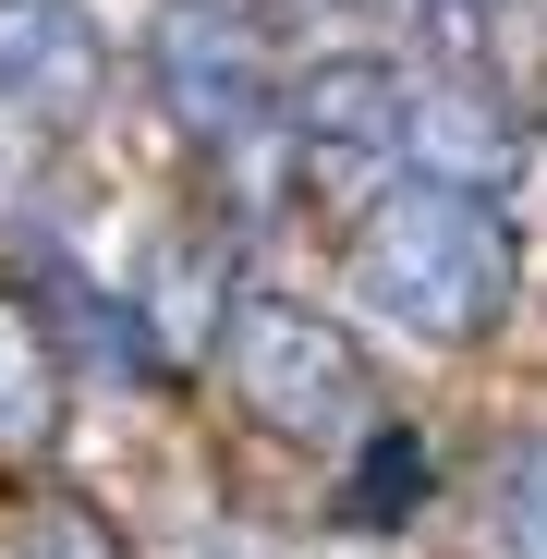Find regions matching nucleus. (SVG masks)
<instances>
[{"mask_svg":"<svg viewBox=\"0 0 547 559\" xmlns=\"http://www.w3.org/2000/svg\"><path fill=\"white\" fill-rule=\"evenodd\" d=\"M426 13H438V25H487L499 0H426Z\"/></svg>","mask_w":547,"mask_h":559,"instance_id":"ddd939ff","label":"nucleus"},{"mask_svg":"<svg viewBox=\"0 0 547 559\" xmlns=\"http://www.w3.org/2000/svg\"><path fill=\"white\" fill-rule=\"evenodd\" d=\"M426 499H438V450H426L414 426H378V414H365V426H353V475H341V523H353V535H402Z\"/></svg>","mask_w":547,"mask_h":559,"instance_id":"1a4fd4ad","label":"nucleus"},{"mask_svg":"<svg viewBox=\"0 0 547 559\" xmlns=\"http://www.w3.org/2000/svg\"><path fill=\"white\" fill-rule=\"evenodd\" d=\"M219 317H231V243H219V231H170V243L146 255V280H134L146 353H158V365H195V353L219 341Z\"/></svg>","mask_w":547,"mask_h":559,"instance_id":"423d86ee","label":"nucleus"},{"mask_svg":"<svg viewBox=\"0 0 547 559\" xmlns=\"http://www.w3.org/2000/svg\"><path fill=\"white\" fill-rule=\"evenodd\" d=\"M353 293L378 305L390 329H414L426 353L499 341V317H511V293H523L511 207L487 195V182H450V170L378 182L365 219H353Z\"/></svg>","mask_w":547,"mask_h":559,"instance_id":"f257e3e1","label":"nucleus"},{"mask_svg":"<svg viewBox=\"0 0 547 559\" xmlns=\"http://www.w3.org/2000/svg\"><path fill=\"white\" fill-rule=\"evenodd\" d=\"M98 85V37L73 0H0V110H73Z\"/></svg>","mask_w":547,"mask_h":559,"instance_id":"6e6552de","label":"nucleus"},{"mask_svg":"<svg viewBox=\"0 0 547 559\" xmlns=\"http://www.w3.org/2000/svg\"><path fill=\"white\" fill-rule=\"evenodd\" d=\"M73 414V365L37 317V293H0V462H49Z\"/></svg>","mask_w":547,"mask_h":559,"instance_id":"0eeeda50","label":"nucleus"},{"mask_svg":"<svg viewBox=\"0 0 547 559\" xmlns=\"http://www.w3.org/2000/svg\"><path fill=\"white\" fill-rule=\"evenodd\" d=\"M219 390L243 402V426L293 438V450H353V426L378 414V365H365V341L293 293H231L219 317Z\"/></svg>","mask_w":547,"mask_h":559,"instance_id":"7ed1b4c3","label":"nucleus"},{"mask_svg":"<svg viewBox=\"0 0 547 559\" xmlns=\"http://www.w3.org/2000/svg\"><path fill=\"white\" fill-rule=\"evenodd\" d=\"M402 122H414V61H390V49H317L305 73H281V158L317 195L390 182Z\"/></svg>","mask_w":547,"mask_h":559,"instance_id":"20e7f679","label":"nucleus"},{"mask_svg":"<svg viewBox=\"0 0 547 559\" xmlns=\"http://www.w3.org/2000/svg\"><path fill=\"white\" fill-rule=\"evenodd\" d=\"M13 559H134V547H122V523L98 499H37L25 535H13Z\"/></svg>","mask_w":547,"mask_h":559,"instance_id":"9b49d317","label":"nucleus"},{"mask_svg":"<svg viewBox=\"0 0 547 559\" xmlns=\"http://www.w3.org/2000/svg\"><path fill=\"white\" fill-rule=\"evenodd\" d=\"M49 341H61V365H98V378H158V353H146V329H134V293H98L85 267H49Z\"/></svg>","mask_w":547,"mask_h":559,"instance_id":"9d476101","label":"nucleus"},{"mask_svg":"<svg viewBox=\"0 0 547 559\" xmlns=\"http://www.w3.org/2000/svg\"><path fill=\"white\" fill-rule=\"evenodd\" d=\"M499 535H511V559H547V438L499 450Z\"/></svg>","mask_w":547,"mask_h":559,"instance_id":"f8f14e48","label":"nucleus"},{"mask_svg":"<svg viewBox=\"0 0 547 559\" xmlns=\"http://www.w3.org/2000/svg\"><path fill=\"white\" fill-rule=\"evenodd\" d=\"M402 170H450V182H499L523 170V122L499 110V85L475 73H414V122H402Z\"/></svg>","mask_w":547,"mask_h":559,"instance_id":"39448f33","label":"nucleus"},{"mask_svg":"<svg viewBox=\"0 0 547 559\" xmlns=\"http://www.w3.org/2000/svg\"><path fill=\"white\" fill-rule=\"evenodd\" d=\"M134 61L158 122L195 158H255L281 134V13L267 0H158Z\"/></svg>","mask_w":547,"mask_h":559,"instance_id":"f03ea898","label":"nucleus"},{"mask_svg":"<svg viewBox=\"0 0 547 559\" xmlns=\"http://www.w3.org/2000/svg\"><path fill=\"white\" fill-rule=\"evenodd\" d=\"M293 13H378V0H293Z\"/></svg>","mask_w":547,"mask_h":559,"instance_id":"4468645a","label":"nucleus"}]
</instances>
